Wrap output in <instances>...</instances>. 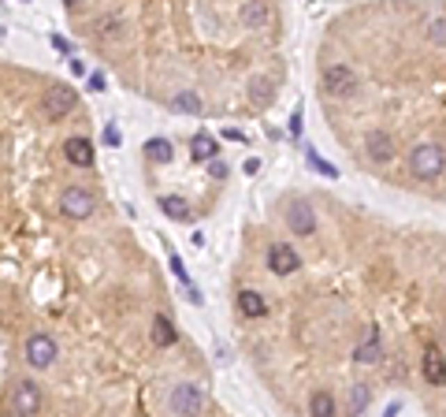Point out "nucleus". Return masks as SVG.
<instances>
[{"label":"nucleus","mask_w":446,"mask_h":417,"mask_svg":"<svg viewBox=\"0 0 446 417\" xmlns=\"http://www.w3.org/2000/svg\"><path fill=\"white\" fill-rule=\"evenodd\" d=\"M443 168H446V153H443V145H435V142H424L409 153V172L417 179H424V183L439 179Z\"/></svg>","instance_id":"f257e3e1"},{"label":"nucleus","mask_w":446,"mask_h":417,"mask_svg":"<svg viewBox=\"0 0 446 417\" xmlns=\"http://www.w3.org/2000/svg\"><path fill=\"white\" fill-rule=\"evenodd\" d=\"M357 86H361V82H357L353 68H346V63L324 68V93H331V97H353Z\"/></svg>","instance_id":"f03ea898"},{"label":"nucleus","mask_w":446,"mask_h":417,"mask_svg":"<svg viewBox=\"0 0 446 417\" xmlns=\"http://www.w3.org/2000/svg\"><path fill=\"white\" fill-rule=\"evenodd\" d=\"M93 209H97V201H93V194L86 187H67L60 194V212H67V217H74V220H86Z\"/></svg>","instance_id":"7ed1b4c3"},{"label":"nucleus","mask_w":446,"mask_h":417,"mask_svg":"<svg viewBox=\"0 0 446 417\" xmlns=\"http://www.w3.org/2000/svg\"><path fill=\"white\" fill-rule=\"evenodd\" d=\"M201 402H205V395H201L198 384H179V388L171 391V410H175L179 417H198Z\"/></svg>","instance_id":"20e7f679"},{"label":"nucleus","mask_w":446,"mask_h":417,"mask_svg":"<svg viewBox=\"0 0 446 417\" xmlns=\"http://www.w3.org/2000/svg\"><path fill=\"white\" fill-rule=\"evenodd\" d=\"M26 361H30L34 369H49L52 361H56V339L45 336V331L30 336V343H26Z\"/></svg>","instance_id":"39448f33"},{"label":"nucleus","mask_w":446,"mask_h":417,"mask_svg":"<svg viewBox=\"0 0 446 417\" xmlns=\"http://www.w3.org/2000/svg\"><path fill=\"white\" fill-rule=\"evenodd\" d=\"M287 223H290L294 235H312L317 231V212H312V205L305 198H298L287 205Z\"/></svg>","instance_id":"423d86ee"},{"label":"nucleus","mask_w":446,"mask_h":417,"mask_svg":"<svg viewBox=\"0 0 446 417\" xmlns=\"http://www.w3.org/2000/svg\"><path fill=\"white\" fill-rule=\"evenodd\" d=\"M298 269H301V258H298V250H294V246L276 242V246L268 250V272L290 276V272H298Z\"/></svg>","instance_id":"0eeeda50"},{"label":"nucleus","mask_w":446,"mask_h":417,"mask_svg":"<svg viewBox=\"0 0 446 417\" xmlns=\"http://www.w3.org/2000/svg\"><path fill=\"white\" fill-rule=\"evenodd\" d=\"M74 93L71 86H52L49 93H45V120H63L71 109H74Z\"/></svg>","instance_id":"6e6552de"},{"label":"nucleus","mask_w":446,"mask_h":417,"mask_svg":"<svg viewBox=\"0 0 446 417\" xmlns=\"http://www.w3.org/2000/svg\"><path fill=\"white\" fill-rule=\"evenodd\" d=\"M12 402H15V414H19V417H30V414H38V406H41V391H38V384H30V380H19V384H15V395H12Z\"/></svg>","instance_id":"1a4fd4ad"},{"label":"nucleus","mask_w":446,"mask_h":417,"mask_svg":"<svg viewBox=\"0 0 446 417\" xmlns=\"http://www.w3.org/2000/svg\"><path fill=\"white\" fill-rule=\"evenodd\" d=\"M365 153L372 157L376 164H387V160H395L398 149H395V138H390L387 131H372L365 138Z\"/></svg>","instance_id":"9d476101"},{"label":"nucleus","mask_w":446,"mask_h":417,"mask_svg":"<svg viewBox=\"0 0 446 417\" xmlns=\"http://www.w3.org/2000/svg\"><path fill=\"white\" fill-rule=\"evenodd\" d=\"M379 354H383V347H379V331L365 328L361 339H357V347H353V361H361V365H376Z\"/></svg>","instance_id":"9b49d317"},{"label":"nucleus","mask_w":446,"mask_h":417,"mask_svg":"<svg viewBox=\"0 0 446 417\" xmlns=\"http://www.w3.org/2000/svg\"><path fill=\"white\" fill-rule=\"evenodd\" d=\"M63 153H67V160L74 168H90L93 164V142L90 138H67V145H63Z\"/></svg>","instance_id":"f8f14e48"},{"label":"nucleus","mask_w":446,"mask_h":417,"mask_svg":"<svg viewBox=\"0 0 446 417\" xmlns=\"http://www.w3.org/2000/svg\"><path fill=\"white\" fill-rule=\"evenodd\" d=\"M190 153H193V160H216V153H220V145H216V138L212 134H205V131H198L190 138Z\"/></svg>","instance_id":"ddd939ff"},{"label":"nucleus","mask_w":446,"mask_h":417,"mask_svg":"<svg viewBox=\"0 0 446 417\" xmlns=\"http://www.w3.org/2000/svg\"><path fill=\"white\" fill-rule=\"evenodd\" d=\"M238 309H242V317H264L268 313V302L260 291H238Z\"/></svg>","instance_id":"4468645a"},{"label":"nucleus","mask_w":446,"mask_h":417,"mask_svg":"<svg viewBox=\"0 0 446 417\" xmlns=\"http://www.w3.org/2000/svg\"><path fill=\"white\" fill-rule=\"evenodd\" d=\"M175 339H179L175 324H171L164 313H157V317H153V343H157V347H175Z\"/></svg>","instance_id":"2eb2a0df"},{"label":"nucleus","mask_w":446,"mask_h":417,"mask_svg":"<svg viewBox=\"0 0 446 417\" xmlns=\"http://www.w3.org/2000/svg\"><path fill=\"white\" fill-rule=\"evenodd\" d=\"M424 377L431 384H446V358L431 347H428V354H424Z\"/></svg>","instance_id":"dca6fc26"},{"label":"nucleus","mask_w":446,"mask_h":417,"mask_svg":"<svg viewBox=\"0 0 446 417\" xmlns=\"http://www.w3.org/2000/svg\"><path fill=\"white\" fill-rule=\"evenodd\" d=\"M309 414H312V417H335V414H339V406H335V395H331V391H312Z\"/></svg>","instance_id":"f3484780"},{"label":"nucleus","mask_w":446,"mask_h":417,"mask_svg":"<svg viewBox=\"0 0 446 417\" xmlns=\"http://www.w3.org/2000/svg\"><path fill=\"white\" fill-rule=\"evenodd\" d=\"M160 209H164L171 220H190V205H186V198H179V194H164L160 198Z\"/></svg>","instance_id":"a211bd4d"},{"label":"nucleus","mask_w":446,"mask_h":417,"mask_svg":"<svg viewBox=\"0 0 446 417\" xmlns=\"http://www.w3.org/2000/svg\"><path fill=\"white\" fill-rule=\"evenodd\" d=\"M171 109L175 112H186V116H198L201 112V97L193 90H182V93H175V97H171Z\"/></svg>","instance_id":"6ab92c4d"},{"label":"nucleus","mask_w":446,"mask_h":417,"mask_svg":"<svg viewBox=\"0 0 446 417\" xmlns=\"http://www.w3.org/2000/svg\"><path fill=\"white\" fill-rule=\"evenodd\" d=\"M145 157L157 160V164H168V160H171V142H168V138H149V142H145Z\"/></svg>","instance_id":"aec40b11"},{"label":"nucleus","mask_w":446,"mask_h":417,"mask_svg":"<svg viewBox=\"0 0 446 417\" xmlns=\"http://www.w3.org/2000/svg\"><path fill=\"white\" fill-rule=\"evenodd\" d=\"M268 19H271V8L268 4H246L242 8V23L246 26H264Z\"/></svg>","instance_id":"412c9836"},{"label":"nucleus","mask_w":446,"mask_h":417,"mask_svg":"<svg viewBox=\"0 0 446 417\" xmlns=\"http://www.w3.org/2000/svg\"><path fill=\"white\" fill-rule=\"evenodd\" d=\"M305 164L312 168V172H320V175H328V179H335V175H339V172H335V164H328V160H324L320 153H317V149H305Z\"/></svg>","instance_id":"4be33fe9"},{"label":"nucleus","mask_w":446,"mask_h":417,"mask_svg":"<svg viewBox=\"0 0 446 417\" xmlns=\"http://www.w3.org/2000/svg\"><path fill=\"white\" fill-rule=\"evenodd\" d=\"M368 395H372V391H368L365 384H353V388H350V414H361V410H365V406H368Z\"/></svg>","instance_id":"5701e85b"},{"label":"nucleus","mask_w":446,"mask_h":417,"mask_svg":"<svg viewBox=\"0 0 446 417\" xmlns=\"http://www.w3.org/2000/svg\"><path fill=\"white\" fill-rule=\"evenodd\" d=\"M428 38H431V45H443V49H446V15H443V19H431Z\"/></svg>","instance_id":"b1692460"},{"label":"nucleus","mask_w":446,"mask_h":417,"mask_svg":"<svg viewBox=\"0 0 446 417\" xmlns=\"http://www.w3.org/2000/svg\"><path fill=\"white\" fill-rule=\"evenodd\" d=\"M249 93H257V101H268L271 97V82L268 79H253L249 82Z\"/></svg>","instance_id":"393cba45"},{"label":"nucleus","mask_w":446,"mask_h":417,"mask_svg":"<svg viewBox=\"0 0 446 417\" xmlns=\"http://www.w3.org/2000/svg\"><path fill=\"white\" fill-rule=\"evenodd\" d=\"M171 272H175L179 280L190 287V272H186V265H182V258H179V253H171Z\"/></svg>","instance_id":"a878e982"},{"label":"nucleus","mask_w":446,"mask_h":417,"mask_svg":"<svg viewBox=\"0 0 446 417\" xmlns=\"http://www.w3.org/2000/svg\"><path fill=\"white\" fill-rule=\"evenodd\" d=\"M104 142H108V145H119V142H123V134H119V127H116V123H108V127H104Z\"/></svg>","instance_id":"bb28decb"},{"label":"nucleus","mask_w":446,"mask_h":417,"mask_svg":"<svg viewBox=\"0 0 446 417\" xmlns=\"http://www.w3.org/2000/svg\"><path fill=\"white\" fill-rule=\"evenodd\" d=\"M209 175H212V179H227V164H223L220 157H216L212 164H209Z\"/></svg>","instance_id":"cd10ccee"},{"label":"nucleus","mask_w":446,"mask_h":417,"mask_svg":"<svg viewBox=\"0 0 446 417\" xmlns=\"http://www.w3.org/2000/svg\"><path fill=\"white\" fill-rule=\"evenodd\" d=\"M104 86H108V79H104L101 71H93V74H90V90H97V93H101Z\"/></svg>","instance_id":"c85d7f7f"},{"label":"nucleus","mask_w":446,"mask_h":417,"mask_svg":"<svg viewBox=\"0 0 446 417\" xmlns=\"http://www.w3.org/2000/svg\"><path fill=\"white\" fill-rule=\"evenodd\" d=\"M290 134H301V109H294L290 116Z\"/></svg>","instance_id":"c756f323"},{"label":"nucleus","mask_w":446,"mask_h":417,"mask_svg":"<svg viewBox=\"0 0 446 417\" xmlns=\"http://www.w3.org/2000/svg\"><path fill=\"white\" fill-rule=\"evenodd\" d=\"M67 68H71V74H74V79H79V74H86V63H82V60H74V56H71V63H67Z\"/></svg>","instance_id":"7c9ffc66"},{"label":"nucleus","mask_w":446,"mask_h":417,"mask_svg":"<svg viewBox=\"0 0 446 417\" xmlns=\"http://www.w3.org/2000/svg\"><path fill=\"white\" fill-rule=\"evenodd\" d=\"M246 172H249V175H257V172H260V160H257V157H249V160H246Z\"/></svg>","instance_id":"2f4dec72"},{"label":"nucleus","mask_w":446,"mask_h":417,"mask_svg":"<svg viewBox=\"0 0 446 417\" xmlns=\"http://www.w3.org/2000/svg\"><path fill=\"white\" fill-rule=\"evenodd\" d=\"M395 414H398V402H390V410H387L383 417H395Z\"/></svg>","instance_id":"473e14b6"},{"label":"nucleus","mask_w":446,"mask_h":417,"mask_svg":"<svg viewBox=\"0 0 446 417\" xmlns=\"http://www.w3.org/2000/svg\"><path fill=\"white\" fill-rule=\"evenodd\" d=\"M0 38H4V26H0Z\"/></svg>","instance_id":"72a5a7b5"}]
</instances>
